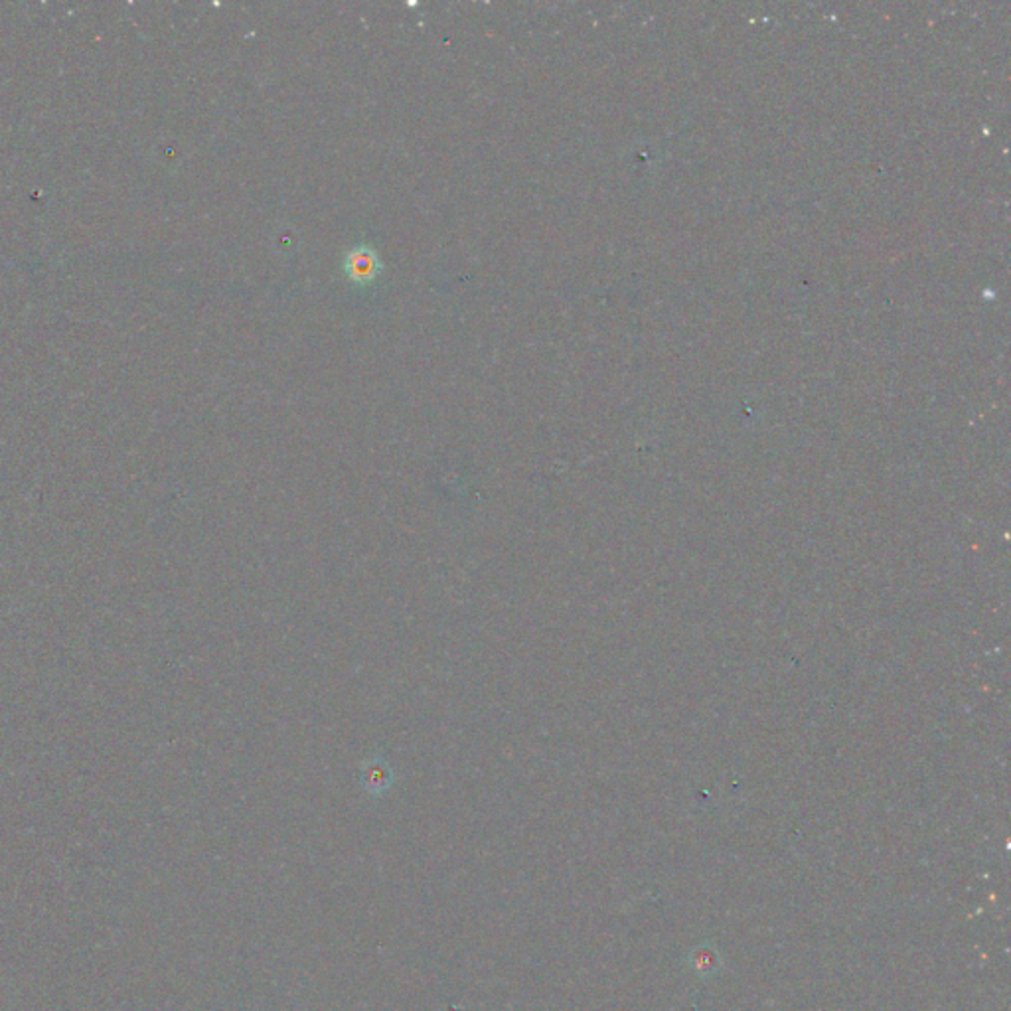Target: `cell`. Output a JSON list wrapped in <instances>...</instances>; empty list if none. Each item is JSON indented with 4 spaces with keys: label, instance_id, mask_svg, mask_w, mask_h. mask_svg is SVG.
<instances>
[{
    "label": "cell",
    "instance_id": "1",
    "mask_svg": "<svg viewBox=\"0 0 1011 1011\" xmlns=\"http://www.w3.org/2000/svg\"><path fill=\"white\" fill-rule=\"evenodd\" d=\"M380 269L382 263L378 255L368 247L354 249L346 259V273L354 282H368L372 279H376Z\"/></svg>",
    "mask_w": 1011,
    "mask_h": 1011
}]
</instances>
